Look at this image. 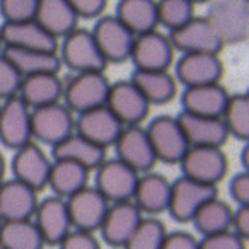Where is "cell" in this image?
<instances>
[{"label":"cell","mask_w":249,"mask_h":249,"mask_svg":"<svg viewBox=\"0 0 249 249\" xmlns=\"http://www.w3.org/2000/svg\"><path fill=\"white\" fill-rule=\"evenodd\" d=\"M111 82L104 72H80L65 80L62 103L73 114L106 106Z\"/></svg>","instance_id":"1"},{"label":"cell","mask_w":249,"mask_h":249,"mask_svg":"<svg viewBox=\"0 0 249 249\" xmlns=\"http://www.w3.org/2000/svg\"><path fill=\"white\" fill-rule=\"evenodd\" d=\"M205 18L213 26L224 46L241 45L249 39V2L210 0Z\"/></svg>","instance_id":"2"},{"label":"cell","mask_w":249,"mask_h":249,"mask_svg":"<svg viewBox=\"0 0 249 249\" xmlns=\"http://www.w3.org/2000/svg\"><path fill=\"white\" fill-rule=\"evenodd\" d=\"M58 56L63 67L73 73L104 72L107 62L104 60L90 29L77 28L58 41Z\"/></svg>","instance_id":"3"},{"label":"cell","mask_w":249,"mask_h":249,"mask_svg":"<svg viewBox=\"0 0 249 249\" xmlns=\"http://www.w3.org/2000/svg\"><path fill=\"white\" fill-rule=\"evenodd\" d=\"M157 162L179 164L190 149L178 116L160 114L145 126Z\"/></svg>","instance_id":"4"},{"label":"cell","mask_w":249,"mask_h":249,"mask_svg":"<svg viewBox=\"0 0 249 249\" xmlns=\"http://www.w3.org/2000/svg\"><path fill=\"white\" fill-rule=\"evenodd\" d=\"M90 33H92L107 65L109 63H124L130 60L137 36L114 14H104L97 18Z\"/></svg>","instance_id":"5"},{"label":"cell","mask_w":249,"mask_h":249,"mask_svg":"<svg viewBox=\"0 0 249 249\" xmlns=\"http://www.w3.org/2000/svg\"><path fill=\"white\" fill-rule=\"evenodd\" d=\"M94 188L106 198L109 203L132 201L139 184L140 174L120 159H106L96 171Z\"/></svg>","instance_id":"6"},{"label":"cell","mask_w":249,"mask_h":249,"mask_svg":"<svg viewBox=\"0 0 249 249\" xmlns=\"http://www.w3.org/2000/svg\"><path fill=\"white\" fill-rule=\"evenodd\" d=\"M183 176L217 186L229 171V157L222 147H190L179 162Z\"/></svg>","instance_id":"7"},{"label":"cell","mask_w":249,"mask_h":249,"mask_svg":"<svg viewBox=\"0 0 249 249\" xmlns=\"http://www.w3.org/2000/svg\"><path fill=\"white\" fill-rule=\"evenodd\" d=\"M31 123L33 139L48 147H55L75 132V114L63 103L33 109Z\"/></svg>","instance_id":"8"},{"label":"cell","mask_w":249,"mask_h":249,"mask_svg":"<svg viewBox=\"0 0 249 249\" xmlns=\"http://www.w3.org/2000/svg\"><path fill=\"white\" fill-rule=\"evenodd\" d=\"M31 113L33 109L19 96L0 104V143L5 149L16 152L35 142Z\"/></svg>","instance_id":"9"},{"label":"cell","mask_w":249,"mask_h":249,"mask_svg":"<svg viewBox=\"0 0 249 249\" xmlns=\"http://www.w3.org/2000/svg\"><path fill=\"white\" fill-rule=\"evenodd\" d=\"M215 196H218L217 186H208V184L198 183L186 176H181L176 181H173L167 212L176 222L188 224L193 220L198 210Z\"/></svg>","instance_id":"10"},{"label":"cell","mask_w":249,"mask_h":249,"mask_svg":"<svg viewBox=\"0 0 249 249\" xmlns=\"http://www.w3.org/2000/svg\"><path fill=\"white\" fill-rule=\"evenodd\" d=\"M113 149L116 152V159L130 166L139 174L150 173L157 164L152 143L147 135L145 126L142 124L124 126Z\"/></svg>","instance_id":"11"},{"label":"cell","mask_w":249,"mask_h":249,"mask_svg":"<svg viewBox=\"0 0 249 249\" xmlns=\"http://www.w3.org/2000/svg\"><path fill=\"white\" fill-rule=\"evenodd\" d=\"M106 106L123 123V126L142 124L150 114V103L132 80H118L111 84Z\"/></svg>","instance_id":"12"},{"label":"cell","mask_w":249,"mask_h":249,"mask_svg":"<svg viewBox=\"0 0 249 249\" xmlns=\"http://www.w3.org/2000/svg\"><path fill=\"white\" fill-rule=\"evenodd\" d=\"M52 166L53 159H50L48 154L35 142L16 150L11 162L14 179L28 184L29 188H33L38 193L48 188Z\"/></svg>","instance_id":"13"},{"label":"cell","mask_w":249,"mask_h":249,"mask_svg":"<svg viewBox=\"0 0 249 249\" xmlns=\"http://www.w3.org/2000/svg\"><path fill=\"white\" fill-rule=\"evenodd\" d=\"M167 36H169L174 50L181 52L183 55L184 53H215L218 55L224 50V43L205 16L203 18L195 16L191 21L171 31Z\"/></svg>","instance_id":"14"},{"label":"cell","mask_w":249,"mask_h":249,"mask_svg":"<svg viewBox=\"0 0 249 249\" xmlns=\"http://www.w3.org/2000/svg\"><path fill=\"white\" fill-rule=\"evenodd\" d=\"M109 201L96 188L90 184L86 186L73 196L67 198L72 227L75 231L92 232V234L99 232L104 217L109 210Z\"/></svg>","instance_id":"15"},{"label":"cell","mask_w":249,"mask_h":249,"mask_svg":"<svg viewBox=\"0 0 249 249\" xmlns=\"http://www.w3.org/2000/svg\"><path fill=\"white\" fill-rule=\"evenodd\" d=\"M174 53L176 50L169 36L156 29L137 36L130 60L135 70H169L174 63Z\"/></svg>","instance_id":"16"},{"label":"cell","mask_w":249,"mask_h":249,"mask_svg":"<svg viewBox=\"0 0 249 249\" xmlns=\"http://www.w3.org/2000/svg\"><path fill=\"white\" fill-rule=\"evenodd\" d=\"M174 77L184 87L218 84L224 77V62L215 53H184L176 62Z\"/></svg>","instance_id":"17"},{"label":"cell","mask_w":249,"mask_h":249,"mask_svg":"<svg viewBox=\"0 0 249 249\" xmlns=\"http://www.w3.org/2000/svg\"><path fill=\"white\" fill-rule=\"evenodd\" d=\"M145 215L139 210L133 201L111 203L104 222L99 229L103 241L113 249H123L128 239L133 235Z\"/></svg>","instance_id":"18"},{"label":"cell","mask_w":249,"mask_h":249,"mask_svg":"<svg viewBox=\"0 0 249 249\" xmlns=\"http://www.w3.org/2000/svg\"><path fill=\"white\" fill-rule=\"evenodd\" d=\"M33 222L36 224L46 246H58L73 231L67 200L55 195L39 200Z\"/></svg>","instance_id":"19"},{"label":"cell","mask_w":249,"mask_h":249,"mask_svg":"<svg viewBox=\"0 0 249 249\" xmlns=\"http://www.w3.org/2000/svg\"><path fill=\"white\" fill-rule=\"evenodd\" d=\"M123 128V123L107 106L94 107L75 116V132L106 150L116 143Z\"/></svg>","instance_id":"20"},{"label":"cell","mask_w":249,"mask_h":249,"mask_svg":"<svg viewBox=\"0 0 249 249\" xmlns=\"http://www.w3.org/2000/svg\"><path fill=\"white\" fill-rule=\"evenodd\" d=\"M0 36L4 48L58 52V41L48 31H45V28H41L36 19L22 22H4L0 26Z\"/></svg>","instance_id":"21"},{"label":"cell","mask_w":249,"mask_h":249,"mask_svg":"<svg viewBox=\"0 0 249 249\" xmlns=\"http://www.w3.org/2000/svg\"><path fill=\"white\" fill-rule=\"evenodd\" d=\"M38 191L18 179H5L0 184V215L2 220H33L38 208Z\"/></svg>","instance_id":"22"},{"label":"cell","mask_w":249,"mask_h":249,"mask_svg":"<svg viewBox=\"0 0 249 249\" xmlns=\"http://www.w3.org/2000/svg\"><path fill=\"white\" fill-rule=\"evenodd\" d=\"M171 190H173V181L167 179L164 174L150 171V173L140 174L132 201L143 215L157 217L169 210Z\"/></svg>","instance_id":"23"},{"label":"cell","mask_w":249,"mask_h":249,"mask_svg":"<svg viewBox=\"0 0 249 249\" xmlns=\"http://www.w3.org/2000/svg\"><path fill=\"white\" fill-rule=\"evenodd\" d=\"M178 120L190 147H224L231 137L222 118L198 116L181 111Z\"/></svg>","instance_id":"24"},{"label":"cell","mask_w":249,"mask_h":249,"mask_svg":"<svg viewBox=\"0 0 249 249\" xmlns=\"http://www.w3.org/2000/svg\"><path fill=\"white\" fill-rule=\"evenodd\" d=\"M229 99H231V92L218 82L198 87H186L181 96V104H183L184 113L222 118Z\"/></svg>","instance_id":"25"},{"label":"cell","mask_w":249,"mask_h":249,"mask_svg":"<svg viewBox=\"0 0 249 249\" xmlns=\"http://www.w3.org/2000/svg\"><path fill=\"white\" fill-rule=\"evenodd\" d=\"M52 159L72 160V162L80 164L92 173L107 159V150L92 143L90 140L84 139L77 132H73L65 140L52 147Z\"/></svg>","instance_id":"26"},{"label":"cell","mask_w":249,"mask_h":249,"mask_svg":"<svg viewBox=\"0 0 249 249\" xmlns=\"http://www.w3.org/2000/svg\"><path fill=\"white\" fill-rule=\"evenodd\" d=\"M65 80L60 73H39V75L24 77L18 96L31 109L62 103Z\"/></svg>","instance_id":"27"},{"label":"cell","mask_w":249,"mask_h":249,"mask_svg":"<svg viewBox=\"0 0 249 249\" xmlns=\"http://www.w3.org/2000/svg\"><path fill=\"white\" fill-rule=\"evenodd\" d=\"M36 21L56 41L79 28V16L67 0H39Z\"/></svg>","instance_id":"28"},{"label":"cell","mask_w":249,"mask_h":249,"mask_svg":"<svg viewBox=\"0 0 249 249\" xmlns=\"http://www.w3.org/2000/svg\"><path fill=\"white\" fill-rule=\"evenodd\" d=\"M150 106L169 104L178 94V80L169 70H133L130 77Z\"/></svg>","instance_id":"29"},{"label":"cell","mask_w":249,"mask_h":249,"mask_svg":"<svg viewBox=\"0 0 249 249\" xmlns=\"http://www.w3.org/2000/svg\"><path fill=\"white\" fill-rule=\"evenodd\" d=\"M114 16L135 36L159 29L157 0H120Z\"/></svg>","instance_id":"30"},{"label":"cell","mask_w":249,"mask_h":249,"mask_svg":"<svg viewBox=\"0 0 249 249\" xmlns=\"http://www.w3.org/2000/svg\"><path fill=\"white\" fill-rule=\"evenodd\" d=\"M89 179L90 171L80 164H75L72 160H53L48 188L55 196L67 200L89 186Z\"/></svg>","instance_id":"31"},{"label":"cell","mask_w":249,"mask_h":249,"mask_svg":"<svg viewBox=\"0 0 249 249\" xmlns=\"http://www.w3.org/2000/svg\"><path fill=\"white\" fill-rule=\"evenodd\" d=\"M4 55L18 69L22 79L31 75H39V73H60L63 67L58 52L4 48Z\"/></svg>","instance_id":"32"},{"label":"cell","mask_w":249,"mask_h":249,"mask_svg":"<svg viewBox=\"0 0 249 249\" xmlns=\"http://www.w3.org/2000/svg\"><path fill=\"white\" fill-rule=\"evenodd\" d=\"M191 222H193L195 229L201 234V237L218 234V232H225L232 229L234 210L227 201L215 196L198 210V213L195 215Z\"/></svg>","instance_id":"33"},{"label":"cell","mask_w":249,"mask_h":249,"mask_svg":"<svg viewBox=\"0 0 249 249\" xmlns=\"http://www.w3.org/2000/svg\"><path fill=\"white\" fill-rule=\"evenodd\" d=\"M0 246L5 249H45V241L33 220L0 224Z\"/></svg>","instance_id":"34"},{"label":"cell","mask_w":249,"mask_h":249,"mask_svg":"<svg viewBox=\"0 0 249 249\" xmlns=\"http://www.w3.org/2000/svg\"><path fill=\"white\" fill-rule=\"evenodd\" d=\"M222 120L227 126L229 135L242 142H249V99L246 94H231Z\"/></svg>","instance_id":"35"},{"label":"cell","mask_w":249,"mask_h":249,"mask_svg":"<svg viewBox=\"0 0 249 249\" xmlns=\"http://www.w3.org/2000/svg\"><path fill=\"white\" fill-rule=\"evenodd\" d=\"M167 229L157 217H143L123 249H162Z\"/></svg>","instance_id":"36"},{"label":"cell","mask_w":249,"mask_h":249,"mask_svg":"<svg viewBox=\"0 0 249 249\" xmlns=\"http://www.w3.org/2000/svg\"><path fill=\"white\" fill-rule=\"evenodd\" d=\"M157 16L159 26L171 33L195 18V4L191 0H157Z\"/></svg>","instance_id":"37"},{"label":"cell","mask_w":249,"mask_h":249,"mask_svg":"<svg viewBox=\"0 0 249 249\" xmlns=\"http://www.w3.org/2000/svg\"><path fill=\"white\" fill-rule=\"evenodd\" d=\"M39 0H0V16L4 22L33 21Z\"/></svg>","instance_id":"38"},{"label":"cell","mask_w":249,"mask_h":249,"mask_svg":"<svg viewBox=\"0 0 249 249\" xmlns=\"http://www.w3.org/2000/svg\"><path fill=\"white\" fill-rule=\"evenodd\" d=\"M22 84V75L18 72L12 62L0 53V101L4 103L7 99H12L19 94Z\"/></svg>","instance_id":"39"},{"label":"cell","mask_w":249,"mask_h":249,"mask_svg":"<svg viewBox=\"0 0 249 249\" xmlns=\"http://www.w3.org/2000/svg\"><path fill=\"white\" fill-rule=\"evenodd\" d=\"M200 249H248L246 241L234 231L218 232L200 239Z\"/></svg>","instance_id":"40"},{"label":"cell","mask_w":249,"mask_h":249,"mask_svg":"<svg viewBox=\"0 0 249 249\" xmlns=\"http://www.w3.org/2000/svg\"><path fill=\"white\" fill-rule=\"evenodd\" d=\"M58 249H103L99 239L92 232L75 231L73 229L58 244Z\"/></svg>","instance_id":"41"},{"label":"cell","mask_w":249,"mask_h":249,"mask_svg":"<svg viewBox=\"0 0 249 249\" xmlns=\"http://www.w3.org/2000/svg\"><path fill=\"white\" fill-rule=\"evenodd\" d=\"M79 19H97L104 16L107 0H67Z\"/></svg>","instance_id":"42"},{"label":"cell","mask_w":249,"mask_h":249,"mask_svg":"<svg viewBox=\"0 0 249 249\" xmlns=\"http://www.w3.org/2000/svg\"><path fill=\"white\" fill-rule=\"evenodd\" d=\"M229 193L239 207H249V171H241L232 178Z\"/></svg>","instance_id":"43"},{"label":"cell","mask_w":249,"mask_h":249,"mask_svg":"<svg viewBox=\"0 0 249 249\" xmlns=\"http://www.w3.org/2000/svg\"><path fill=\"white\" fill-rule=\"evenodd\" d=\"M162 249H200V239L186 231L167 232Z\"/></svg>","instance_id":"44"},{"label":"cell","mask_w":249,"mask_h":249,"mask_svg":"<svg viewBox=\"0 0 249 249\" xmlns=\"http://www.w3.org/2000/svg\"><path fill=\"white\" fill-rule=\"evenodd\" d=\"M232 231L244 241H249V207H239L237 210H234Z\"/></svg>","instance_id":"45"},{"label":"cell","mask_w":249,"mask_h":249,"mask_svg":"<svg viewBox=\"0 0 249 249\" xmlns=\"http://www.w3.org/2000/svg\"><path fill=\"white\" fill-rule=\"evenodd\" d=\"M241 162H242L244 171H249V142H246L244 149H242V152H241Z\"/></svg>","instance_id":"46"},{"label":"cell","mask_w":249,"mask_h":249,"mask_svg":"<svg viewBox=\"0 0 249 249\" xmlns=\"http://www.w3.org/2000/svg\"><path fill=\"white\" fill-rule=\"evenodd\" d=\"M5 173H7V164H5L4 154L0 152V184L5 181Z\"/></svg>","instance_id":"47"},{"label":"cell","mask_w":249,"mask_h":249,"mask_svg":"<svg viewBox=\"0 0 249 249\" xmlns=\"http://www.w3.org/2000/svg\"><path fill=\"white\" fill-rule=\"evenodd\" d=\"M191 2H193V4L196 5V4H208L210 0H191Z\"/></svg>","instance_id":"48"},{"label":"cell","mask_w":249,"mask_h":249,"mask_svg":"<svg viewBox=\"0 0 249 249\" xmlns=\"http://www.w3.org/2000/svg\"><path fill=\"white\" fill-rule=\"evenodd\" d=\"M4 52V43H2V36H0V53Z\"/></svg>","instance_id":"49"},{"label":"cell","mask_w":249,"mask_h":249,"mask_svg":"<svg viewBox=\"0 0 249 249\" xmlns=\"http://www.w3.org/2000/svg\"><path fill=\"white\" fill-rule=\"evenodd\" d=\"M246 94V97H248V99H249V90H248V92H244Z\"/></svg>","instance_id":"50"},{"label":"cell","mask_w":249,"mask_h":249,"mask_svg":"<svg viewBox=\"0 0 249 249\" xmlns=\"http://www.w3.org/2000/svg\"><path fill=\"white\" fill-rule=\"evenodd\" d=\"M2 222H4V220H2V215H0V224H2Z\"/></svg>","instance_id":"51"},{"label":"cell","mask_w":249,"mask_h":249,"mask_svg":"<svg viewBox=\"0 0 249 249\" xmlns=\"http://www.w3.org/2000/svg\"><path fill=\"white\" fill-rule=\"evenodd\" d=\"M0 249H5V248H2V246H0Z\"/></svg>","instance_id":"52"},{"label":"cell","mask_w":249,"mask_h":249,"mask_svg":"<svg viewBox=\"0 0 249 249\" xmlns=\"http://www.w3.org/2000/svg\"><path fill=\"white\" fill-rule=\"evenodd\" d=\"M0 104H2V101H0Z\"/></svg>","instance_id":"53"},{"label":"cell","mask_w":249,"mask_h":249,"mask_svg":"<svg viewBox=\"0 0 249 249\" xmlns=\"http://www.w3.org/2000/svg\"><path fill=\"white\" fill-rule=\"evenodd\" d=\"M246 2H249V0H246Z\"/></svg>","instance_id":"54"}]
</instances>
